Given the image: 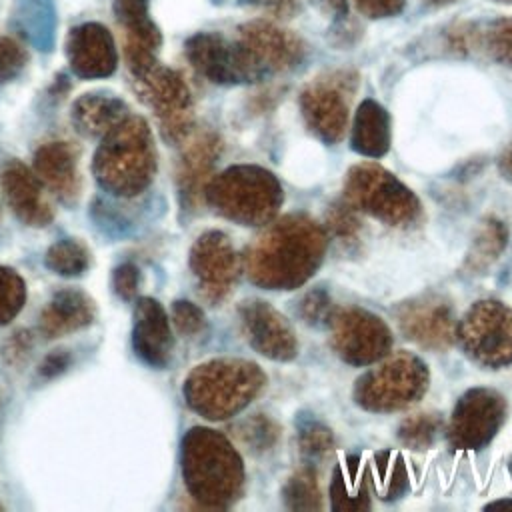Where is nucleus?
Wrapping results in <instances>:
<instances>
[{"instance_id": "obj_1", "label": "nucleus", "mask_w": 512, "mask_h": 512, "mask_svg": "<svg viewBox=\"0 0 512 512\" xmlns=\"http://www.w3.org/2000/svg\"><path fill=\"white\" fill-rule=\"evenodd\" d=\"M326 232L306 214L274 220L246 248L242 264L248 278L266 290H294L302 286L326 252Z\"/></svg>"}, {"instance_id": "obj_19", "label": "nucleus", "mask_w": 512, "mask_h": 512, "mask_svg": "<svg viewBox=\"0 0 512 512\" xmlns=\"http://www.w3.org/2000/svg\"><path fill=\"white\" fill-rule=\"evenodd\" d=\"M188 62L216 84L244 82L238 52L232 42L214 32H198L184 44Z\"/></svg>"}, {"instance_id": "obj_26", "label": "nucleus", "mask_w": 512, "mask_h": 512, "mask_svg": "<svg viewBox=\"0 0 512 512\" xmlns=\"http://www.w3.org/2000/svg\"><path fill=\"white\" fill-rule=\"evenodd\" d=\"M330 502L336 512H360L370 508L368 472L358 456H348L334 468L330 480Z\"/></svg>"}, {"instance_id": "obj_14", "label": "nucleus", "mask_w": 512, "mask_h": 512, "mask_svg": "<svg viewBox=\"0 0 512 512\" xmlns=\"http://www.w3.org/2000/svg\"><path fill=\"white\" fill-rule=\"evenodd\" d=\"M190 268L200 292L212 304L220 302L238 276V256L230 238L220 230L204 232L190 250Z\"/></svg>"}, {"instance_id": "obj_42", "label": "nucleus", "mask_w": 512, "mask_h": 512, "mask_svg": "<svg viewBox=\"0 0 512 512\" xmlns=\"http://www.w3.org/2000/svg\"><path fill=\"white\" fill-rule=\"evenodd\" d=\"M140 270L132 262H124L114 270V290L122 300H132L138 292Z\"/></svg>"}, {"instance_id": "obj_46", "label": "nucleus", "mask_w": 512, "mask_h": 512, "mask_svg": "<svg viewBox=\"0 0 512 512\" xmlns=\"http://www.w3.org/2000/svg\"><path fill=\"white\" fill-rule=\"evenodd\" d=\"M250 2L268 6V8L276 10V12H288L294 6V0H250Z\"/></svg>"}, {"instance_id": "obj_21", "label": "nucleus", "mask_w": 512, "mask_h": 512, "mask_svg": "<svg viewBox=\"0 0 512 512\" xmlns=\"http://www.w3.org/2000/svg\"><path fill=\"white\" fill-rule=\"evenodd\" d=\"M222 144L214 132H202L184 148L178 170L180 196L186 206H196L212 178V166L220 156Z\"/></svg>"}, {"instance_id": "obj_22", "label": "nucleus", "mask_w": 512, "mask_h": 512, "mask_svg": "<svg viewBox=\"0 0 512 512\" xmlns=\"http://www.w3.org/2000/svg\"><path fill=\"white\" fill-rule=\"evenodd\" d=\"M34 174L44 188H50L60 200H74L80 188L76 154L68 142L54 140L42 144L34 154Z\"/></svg>"}, {"instance_id": "obj_34", "label": "nucleus", "mask_w": 512, "mask_h": 512, "mask_svg": "<svg viewBox=\"0 0 512 512\" xmlns=\"http://www.w3.org/2000/svg\"><path fill=\"white\" fill-rule=\"evenodd\" d=\"M442 430V420L438 414H412L404 418L398 426V440L410 450H426L434 444Z\"/></svg>"}, {"instance_id": "obj_39", "label": "nucleus", "mask_w": 512, "mask_h": 512, "mask_svg": "<svg viewBox=\"0 0 512 512\" xmlns=\"http://www.w3.org/2000/svg\"><path fill=\"white\" fill-rule=\"evenodd\" d=\"M112 12L122 30H150L156 28L148 14V0H112Z\"/></svg>"}, {"instance_id": "obj_3", "label": "nucleus", "mask_w": 512, "mask_h": 512, "mask_svg": "<svg viewBox=\"0 0 512 512\" xmlns=\"http://www.w3.org/2000/svg\"><path fill=\"white\" fill-rule=\"evenodd\" d=\"M92 168L100 184L112 194H140L156 172V148L146 120L128 114L104 134Z\"/></svg>"}, {"instance_id": "obj_38", "label": "nucleus", "mask_w": 512, "mask_h": 512, "mask_svg": "<svg viewBox=\"0 0 512 512\" xmlns=\"http://www.w3.org/2000/svg\"><path fill=\"white\" fill-rule=\"evenodd\" d=\"M28 66V50L10 36H0V86L14 82Z\"/></svg>"}, {"instance_id": "obj_31", "label": "nucleus", "mask_w": 512, "mask_h": 512, "mask_svg": "<svg viewBox=\"0 0 512 512\" xmlns=\"http://www.w3.org/2000/svg\"><path fill=\"white\" fill-rule=\"evenodd\" d=\"M360 218H358V210L354 206H350L344 198L336 200L328 212H326V238L330 236L338 246H342L344 250H350L358 244L360 238Z\"/></svg>"}, {"instance_id": "obj_11", "label": "nucleus", "mask_w": 512, "mask_h": 512, "mask_svg": "<svg viewBox=\"0 0 512 512\" xmlns=\"http://www.w3.org/2000/svg\"><path fill=\"white\" fill-rule=\"evenodd\" d=\"M506 418V400L490 388H472L460 396L448 424V442L454 450H480L500 430Z\"/></svg>"}, {"instance_id": "obj_24", "label": "nucleus", "mask_w": 512, "mask_h": 512, "mask_svg": "<svg viewBox=\"0 0 512 512\" xmlns=\"http://www.w3.org/2000/svg\"><path fill=\"white\" fill-rule=\"evenodd\" d=\"M94 320L92 300L74 288L60 290L52 296L40 314V330L46 338H58L80 328H86Z\"/></svg>"}, {"instance_id": "obj_23", "label": "nucleus", "mask_w": 512, "mask_h": 512, "mask_svg": "<svg viewBox=\"0 0 512 512\" xmlns=\"http://www.w3.org/2000/svg\"><path fill=\"white\" fill-rule=\"evenodd\" d=\"M10 26L36 50L50 52L58 36L56 0H14Z\"/></svg>"}, {"instance_id": "obj_18", "label": "nucleus", "mask_w": 512, "mask_h": 512, "mask_svg": "<svg viewBox=\"0 0 512 512\" xmlns=\"http://www.w3.org/2000/svg\"><path fill=\"white\" fill-rule=\"evenodd\" d=\"M174 336L164 308L152 298H140L134 308L132 346L140 360L164 368L172 354Z\"/></svg>"}, {"instance_id": "obj_25", "label": "nucleus", "mask_w": 512, "mask_h": 512, "mask_svg": "<svg viewBox=\"0 0 512 512\" xmlns=\"http://www.w3.org/2000/svg\"><path fill=\"white\" fill-rule=\"evenodd\" d=\"M130 114L128 104L112 94H84L72 104V124L78 132L102 138Z\"/></svg>"}, {"instance_id": "obj_27", "label": "nucleus", "mask_w": 512, "mask_h": 512, "mask_svg": "<svg viewBox=\"0 0 512 512\" xmlns=\"http://www.w3.org/2000/svg\"><path fill=\"white\" fill-rule=\"evenodd\" d=\"M352 148L368 158H380L390 148V118L386 110L374 102L364 100L354 118Z\"/></svg>"}, {"instance_id": "obj_44", "label": "nucleus", "mask_w": 512, "mask_h": 512, "mask_svg": "<svg viewBox=\"0 0 512 512\" xmlns=\"http://www.w3.org/2000/svg\"><path fill=\"white\" fill-rule=\"evenodd\" d=\"M358 6H362L370 14H390L396 12L400 6V0H358Z\"/></svg>"}, {"instance_id": "obj_17", "label": "nucleus", "mask_w": 512, "mask_h": 512, "mask_svg": "<svg viewBox=\"0 0 512 512\" xmlns=\"http://www.w3.org/2000/svg\"><path fill=\"white\" fill-rule=\"evenodd\" d=\"M66 58L78 78H106L118 66L112 32L100 22H82L70 28L66 38Z\"/></svg>"}, {"instance_id": "obj_7", "label": "nucleus", "mask_w": 512, "mask_h": 512, "mask_svg": "<svg viewBox=\"0 0 512 512\" xmlns=\"http://www.w3.org/2000/svg\"><path fill=\"white\" fill-rule=\"evenodd\" d=\"M428 366L400 350L364 372L354 384V400L370 412H396L418 402L428 390Z\"/></svg>"}, {"instance_id": "obj_41", "label": "nucleus", "mask_w": 512, "mask_h": 512, "mask_svg": "<svg viewBox=\"0 0 512 512\" xmlns=\"http://www.w3.org/2000/svg\"><path fill=\"white\" fill-rule=\"evenodd\" d=\"M488 48L498 62L512 64V20H500L492 26Z\"/></svg>"}, {"instance_id": "obj_4", "label": "nucleus", "mask_w": 512, "mask_h": 512, "mask_svg": "<svg viewBox=\"0 0 512 512\" xmlns=\"http://www.w3.org/2000/svg\"><path fill=\"white\" fill-rule=\"evenodd\" d=\"M258 364L240 358H216L196 366L186 382L188 406L208 420H226L246 408L264 388Z\"/></svg>"}, {"instance_id": "obj_13", "label": "nucleus", "mask_w": 512, "mask_h": 512, "mask_svg": "<svg viewBox=\"0 0 512 512\" xmlns=\"http://www.w3.org/2000/svg\"><path fill=\"white\" fill-rule=\"evenodd\" d=\"M400 332L428 350H446L456 338L452 306L442 296H418L394 310Z\"/></svg>"}, {"instance_id": "obj_37", "label": "nucleus", "mask_w": 512, "mask_h": 512, "mask_svg": "<svg viewBox=\"0 0 512 512\" xmlns=\"http://www.w3.org/2000/svg\"><path fill=\"white\" fill-rule=\"evenodd\" d=\"M26 298V288L22 278L10 270L0 266V324L10 322L22 308Z\"/></svg>"}, {"instance_id": "obj_2", "label": "nucleus", "mask_w": 512, "mask_h": 512, "mask_svg": "<svg viewBox=\"0 0 512 512\" xmlns=\"http://www.w3.org/2000/svg\"><path fill=\"white\" fill-rule=\"evenodd\" d=\"M182 476L190 496L206 508H228L244 486L236 448L216 430L196 426L182 440Z\"/></svg>"}, {"instance_id": "obj_15", "label": "nucleus", "mask_w": 512, "mask_h": 512, "mask_svg": "<svg viewBox=\"0 0 512 512\" xmlns=\"http://www.w3.org/2000/svg\"><path fill=\"white\" fill-rule=\"evenodd\" d=\"M354 86L346 74L330 76L310 84L302 96V114L310 126L324 142L334 144L342 140L348 122V100Z\"/></svg>"}, {"instance_id": "obj_32", "label": "nucleus", "mask_w": 512, "mask_h": 512, "mask_svg": "<svg viewBox=\"0 0 512 512\" xmlns=\"http://www.w3.org/2000/svg\"><path fill=\"white\" fill-rule=\"evenodd\" d=\"M46 266L60 276H78L90 264L86 246L74 238H62L46 250Z\"/></svg>"}, {"instance_id": "obj_8", "label": "nucleus", "mask_w": 512, "mask_h": 512, "mask_svg": "<svg viewBox=\"0 0 512 512\" xmlns=\"http://www.w3.org/2000/svg\"><path fill=\"white\" fill-rule=\"evenodd\" d=\"M456 338L476 364L484 368L510 366L512 310L498 300H480L456 324Z\"/></svg>"}, {"instance_id": "obj_5", "label": "nucleus", "mask_w": 512, "mask_h": 512, "mask_svg": "<svg viewBox=\"0 0 512 512\" xmlns=\"http://www.w3.org/2000/svg\"><path fill=\"white\" fill-rule=\"evenodd\" d=\"M204 200L236 224L266 226L278 214L284 192L276 176L266 168L238 164L208 180Z\"/></svg>"}, {"instance_id": "obj_47", "label": "nucleus", "mask_w": 512, "mask_h": 512, "mask_svg": "<svg viewBox=\"0 0 512 512\" xmlns=\"http://www.w3.org/2000/svg\"><path fill=\"white\" fill-rule=\"evenodd\" d=\"M496 506H512V500H496V502H490L486 508H496Z\"/></svg>"}, {"instance_id": "obj_30", "label": "nucleus", "mask_w": 512, "mask_h": 512, "mask_svg": "<svg viewBox=\"0 0 512 512\" xmlns=\"http://www.w3.org/2000/svg\"><path fill=\"white\" fill-rule=\"evenodd\" d=\"M282 498L290 510H320L322 496L314 468L304 466L296 470L284 484Z\"/></svg>"}, {"instance_id": "obj_33", "label": "nucleus", "mask_w": 512, "mask_h": 512, "mask_svg": "<svg viewBox=\"0 0 512 512\" xmlns=\"http://www.w3.org/2000/svg\"><path fill=\"white\" fill-rule=\"evenodd\" d=\"M236 436L254 454L272 450L280 438V426L266 414H252L236 426Z\"/></svg>"}, {"instance_id": "obj_20", "label": "nucleus", "mask_w": 512, "mask_h": 512, "mask_svg": "<svg viewBox=\"0 0 512 512\" xmlns=\"http://www.w3.org/2000/svg\"><path fill=\"white\" fill-rule=\"evenodd\" d=\"M2 188L12 212L28 226H46L52 220V208L44 194V184L18 160L2 168Z\"/></svg>"}, {"instance_id": "obj_36", "label": "nucleus", "mask_w": 512, "mask_h": 512, "mask_svg": "<svg viewBox=\"0 0 512 512\" xmlns=\"http://www.w3.org/2000/svg\"><path fill=\"white\" fill-rule=\"evenodd\" d=\"M334 308L332 306V300H330V294L322 288H312L308 290L298 302H296V308H294V314L308 326H314V328H322V326H328L332 314H334Z\"/></svg>"}, {"instance_id": "obj_10", "label": "nucleus", "mask_w": 512, "mask_h": 512, "mask_svg": "<svg viewBox=\"0 0 512 512\" xmlns=\"http://www.w3.org/2000/svg\"><path fill=\"white\" fill-rule=\"evenodd\" d=\"M140 98L154 110L162 136L168 142L184 140L194 124L192 96L182 76L158 62L142 76L134 78Z\"/></svg>"}, {"instance_id": "obj_29", "label": "nucleus", "mask_w": 512, "mask_h": 512, "mask_svg": "<svg viewBox=\"0 0 512 512\" xmlns=\"http://www.w3.org/2000/svg\"><path fill=\"white\" fill-rule=\"evenodd\" d=\"M372 484L382 500L400 498L408 490V472L400 454L384 450L374 456Z\"/></svg>"}, {"instance_id": "obj_6", "label": "nucleus", "mask_w": 512, "mask_h": 512, "mask_svg": "<svg viewBox=\"0 0 512 512\" xmlns=\"http://www.w3.org/2000/svg\"><path fill=\"white\" fill-rule=\"evenodd\" d=\"M344 200L358 212H366L396 228L414 224L422 212L416 194L392 172L374 162H362L348 170Z\"/></svg>"}, {"instance_id": "obj_45", "label": "nucleus", "mask_w": 512, "mask_h": 512, "mask_svg": "<svg viewBox=\"0 0 512 512\" xmlns=\"http://www.w3.org/2000/svg\"><path fill=\"white\" fill-rule=\"evenodd\" d=\"M498 166H500L502 176L512 182V144L502 152V156L498 160Z\"/></svg>"}, {"instance_id": "obj_35", "label": "nucleus", "mask_w": 512, "mask_h": 512, "mask_svg": "<svg viewBox=\"0 0 512 512\" xmlns=\"http://www.w3.org/2000/svg\"><path fill=\"white\" fill-rule=\"evenodd\" d=\"M296 428L300 452L308 458H320L334 446L332 430L314 416H300Z\"/></svg>"}, {"instance_id": "obj_43", "label": "nucleus", "mask_w": 512, "mask_h": 512, "mask_svg": "<svg viewBox=\"0 0 512 512\" xmlns=\"http://www.w3.org/2000/svg\"><path fill=\"white\" fill-rule=\"evenodd\" d=\"M68 362H70L68 352H64V350H56V352H52L50 356H46V358H44V362L40 364V374H44V376H54V374H58V372L66 370Z\"/></svg>"}, {"instance_id": "obj_12", "label": "nucleus", "mask_w": 512, "mask_h": 512, "mask_svg": "<svg viewBox=\"0 0 512 512\" xmlns=\"http://www.w3.org/2000/svg\"><path fill=\"white\" fill-rule=\"evenodd\" d=\"M244 82H256L270 72H282L298 64L300 42L270 24H250L240 30L234 42Z\"/></svg>"}, {"instance_id": "obj_40", "label": "nucleus", "mask_w": 512, "mask_h": 512, "mask_svg": "<svg viewBox=\"0 0 512 512\" xmlns=\"http://www.w3.org/2000/svg\"><path fill=\"white\" fill-rule=\"evenodd\" d=\"M172 320L176 330L188 338L198 336L206 328L204 312L188 300H178L172 304Z\"/></svg>"}, {"instance_id": "obj_9", "label": "nucleus", "mask_w": 512, "mask_h": 512, "mask_svg": "<svg viewBox=\"0 0 512 512\" xmlns=\"http://www.w3.org/2000/svg\"><path fill=\"white\" fill-rule=\"evenodd\" d=\"M334 352L352 366H368L390 352L392 332L386 322L358 306L334 308L328 322Z\"/></svg>"}, {"instance_id": "obj_16", "label": "nucleus", "mask_w": 512, "mask_h": 512, "mask_svg": "<svg viewBox=\"0 0 512 512\" xmlns=\"http://www.w3.org/2000/svg\"><path fill=\"white\" fill-rule=\"evenodd\" d=\"M248 344L262 356L288 362L298 354V340L290 322L264 300H246L238 308Z\"/></svg>"}, {"instance_id": "obj_28", "label": "nucleus", "mask_w": 512, "mask_h": 512, "mask_svg": "<svg viewBox=\"0 0 512 512\" xmlns=\"http://www.w3.org/2000/svg\"><path fill=\"white\" fill-rule=\"evenodd\" d=\"M506 244H508L506 224L496 218H486L476 230V236L464 260V268L470 274H484L504 252Z\"/></svg>"}]
</instances>
